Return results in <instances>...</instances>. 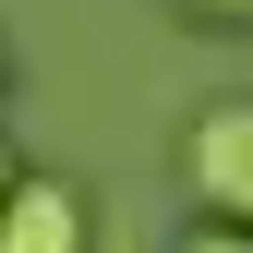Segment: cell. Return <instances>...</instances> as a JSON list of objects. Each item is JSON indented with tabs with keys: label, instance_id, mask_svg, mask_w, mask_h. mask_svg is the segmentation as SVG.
Returning <instances> with one entry per match:
<instances>
[{
	"label": "cell",
	"instance_id": "277c9868",
	"mask_svg": "<svg viewBox=\"0 0 253 253\" xmlns=\"http://www.w3.org/2000/svg\"><path fill=\"white\" fill-rule=\"evenodd\" d=\"M193 12H253V0H193Z\"/></svg>",
	"mask_w": 253,
	"mask_h": 253
},
{
	"label": "cell",
	"instance_id": "3957f363",
	"mask_svg": "<svg viewBox=\"0 0 253 253\" xmlns=\"http://www.w3.org/2000/svg\"><path fill=\"white\" fill-rule=\"evenodd\" d=\"M181 253H253V229H229V217H217V229H193Z\"/></svg>",
	"mask_w": 253,
	"mask_h": 253
},
{
	"label": "cell",
	"instance_id": "7a4b0ae2",
	"mask_svg": "<svg viewBox=\"0 0 253 253\" xmlns=\"http://www.w3.org/2000/svg\"><path fill=\"white\" fill-rule=\"evenodd\" d=\"M0 253H84V193L48 181V169H24L0 193Z\"/></svg>",
	"mask_w": 253,
	"mask_h": 253
},
{
	"label": "cell",
	"instance_id": "6da1fadb",
	"mask_svg": "<svg viewBox=\"0 0 253 253\" xmlns=\"http://www.w3.org/2000/svg\"><path fill=\"white\" fill-rule=\"evenodd\" d=\"M181 169H193V193L229 217V229H253V97L193 109V133H181Z\"/></svg>",
	"mask_w": 253,
	"mask_h": 253
},
{
	"label": "cell",
	"instance_id": "5b68a950",
	"mask_svg": "<svg viewBox=\"0 0 253 253\" xmlns=\"http://www.w3.org/2000/svg\"><path fill=\"white\" fill-rule=\"evenodd\" d=\"M12 181H24V169H12V157H0V193H12Z\"/></svg>",
	"mask_w": 253,
	"mask_h": 253
}]
</instances>
